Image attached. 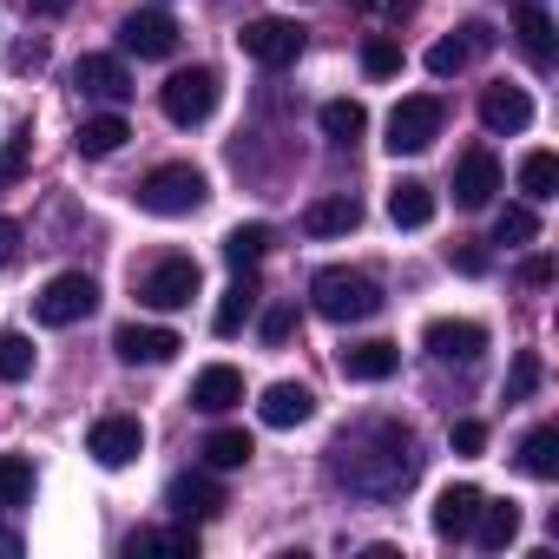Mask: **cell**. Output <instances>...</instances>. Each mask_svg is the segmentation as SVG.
Masks as SVG:
<instances>
[{"label": "cell", "mask_w": 559, "mask_h": 559, "mask_svg": "<svg viewBox=\"0 0 559 559\" xmlns=\"http://www.w3.org/2000/svg\"><path fill=\"white\" fill-rule=\"evenodd\" d=\"M448 263H454L461 276H487V263H493V257H487V243H480V237H454V243H448Z\"/></svg>", "instance_id": "obj_39"}, {"label": "cell", "mask_w": 559, "mask_h": 559, "mask_svg": "<svg viewBox=\"0 0 559 559\" xmlns=\"http://www.w3.org/2000/svg\"><path fill=\"white\" fill-rule=\"evenodd\" d=\"M27 376H34V343L0 330V382H27Z\"/></svg>", "instance_id": "obj_35"}, {"label": "cell", "mask_w": 559, "mask_h": 559, "mask_svg": "<svg viewBox=\"0 0 559 559\" xmlns=\"http://www.w3.org/2000/svg\"><path fill=\"white\" fill-rule=\"evenodd\" d=\"M362 73H369V80H389V73H402V47H395L389 34H376V40L362 47Z\"/></svg>", "instance_id": "obj_38"}, {"label": "cell", "mask_w": 559, "mask_h": 559, "mask_svg": "<svg viewBox=\"0 0 559 559\" xmlns=\"http://www.w3.org/2000/svg\"><path fill=\"white\" fill-rule=\"evenodd\" d=\"M474 539H480V552H507V546L520 539V507H513V500H480Z\"/></svg>", "instance_id": "obj_22"}, {"label": "cell", "mask_w": 559, "mask_h": 559, "mask_svg": "<svg viewBox=\"0 0 559 559\" xmlns=\"http://www.w3.org/2000/svg\"><path fill=\"white\" fill-rule=\"evenodd\" d=\"M34 310H40V323H47V330H73V323H86V317L99 310V284H93L86 270H60L53 284L40 290V304H34Z\"/></svg>", "instance_id": "obj_5"}, {"label": "cell", "mask_w": 559, "mask_h": 559, "mask_svg": "<svg viewBox=\"0 0 559 559\" xmlns=\"http://www.w3.org/2000/svg\"><path fill=\"white\" fill-rule=\"evenodd\" d=\"M27 152H34V132H14L8 152H0V185H14V178L27 171Z\"/></svg>", "instance_id": "obj_40"}, {"label": "cell", "mask_w": 559, "mask_h": 559, "mask_svg": "<svg viewBox=\"0 0 559 559\" xmlns=\"http://www.w3.org/2000/svg\"><path fill=\"white\" fill-rule=\"evenodd\" d=\"M86 454H93L99 467H132V461L145 454V428H139V415H99L93 435H86Z\"/></svg>", "instance_id": "obj_10"}, {"label": "cell", "mask_w": 559, "mask_h": 559, "mask_svg": "<svg viewBox=\"0 0 559 559\" xmlns=\"http://www.w3.org/2000/svg\"><path fill=\"white\" fill-rule=\"evenodd\" d=\"M421 343H428V356H435V362H461V369H467V362H480L487 330H480V323H467V317H461V323H454V317H441V323H428V336H421Z\"/></svg>", "instance_id": "obj_13"}, {"label": "cell", "mask_w": 559, "mask_h": 559, "mask_svg": "<svg viewBox=\"0 0 559 559\" xmlns=\"http://www.w3.org/2000/svg\"><path fill=\"white\" fill-rule=\"evenodd\" d=\"M304 27L297 21H284V14H263V21H250L243 34H237V47L257 60V67H270V73H284V67H297V53H304Z\"/></svg>", "instance_id": "obj_7"}, {"label": "cell", "mask_w": 559, "mask_h": 559, "mask_svg": "<svg viewBox=\"0 0 559 559\" xmlns=\"http://www.w3.org/2000/svg\"><path fill=\"white\" fill-rule=\"evenodd\" d=\"M198 454H204V467H211V474H230V467H243L257 448H250V435H243V428H211Z\"/></svg>", "instance_id": "obj_28"}, {"label": "cell", "mask_w": 559, "mask_h": 559, "mask_svg": "<svg viewBox=\"0 0 559 559\" xmlns=\"http://www.w3.org/2000/svg\"><path fill=\"white\" fill-rule=\"evenodd\" d=\"M21 250H27V230H21L14 217H0V270L21 263Z\"/></svg>", "instance_id": "obj_42"}, {"label": "cell", "mask_w": 559, "mask_h": 559, "mask_svg": "<svg viewBox=\"0 0 559 559\" xmlns=\"http://www.w3.org/2000/svg\"><path fill=\"white\" fill-rule=\"evenodd\" d=\"M513 34H520V47H526V60L533 67H552V21H546V8H539V0H526V8L513 14Z\"/></svg>", "instance_id": "obj_27"}, {"label": "cell", "mask_w": 559, "mask_h": 559, "mask_svg": "<svg viewBox=\"0 0 559 559\" xmlns=\"http://www.w3.org/2000/svg\"><path fill=\"white\" fill-rule=\"evenodd\" d=\"M310 304H317V317H330V323H369L376 310H382V284L369 270H317V284H310Z\"/></svg>", "instance_id": "obj_2"}, {"label": "cell", "mask_w": 559, "mask_h": 559, "mask_svg": "<svg viewBox=\"0 0 559 559\" xmlns=\"http://www.w3.org/2000/svg\"><path fill=\"white\" fill-rule=\"evenodd\" d=\"M270 243H276V237H270V224H237V230L224 237V257H230L237 270H250V263H257Z\"/></svg>", "instance_id": "obj_34"}, {"label": "cell", "mask_w": 559, "mask_h": 559, "mask_svg": "<svg viewBox=\"0 0 559 559\" xmlns=\"http://www.w3.org/2000/svg\"><path fill=\"white\" fill-rule=\"evenodd\" d=\"M198 257H158L145 276H139V304H152V310H185L191 297H198Z\"/></svg>", "instance_id": "obj_8"}, {"label": "cell", "mask_w": 559, "mask_h": 559, "mask_svg": "<svg viewBox=\"0 0 559 559\" xmlns=\"http://www.w3.org/2000/svg\"><path fill=\"white\" fill-rule=\"evenodd\" d=\"M165 507H171L185 526H198V520H217V513H224V480H217L211 467L171 474V487H165Z\"/></svg>", "instance_id": "obj_9"}, {"label": "cell", "mask_w": 559, "mask_h": 559, "mask_svg": "<svg viewBox=\"0 0 559 559\" xmlns=\"http://www.w3.org/2000/svg\"><path fill=\"white\" fill-rule=\"evenodd\" d=\"M257 336H263L270 349H284V343L297 336V304H270V310H263V323H257Z\"/></svg>", "instance_id": "obj_37"}, {"label": "cell", "mask_w": 559, "mask_h": 559, "mask_svg": "<svg viewBox=\"0 0 559 559\" xmlns=\"http://www.w3.org/2000/svg\"><path fill=\"white\" fill-rule=\"evenodd\" d=\"M158 106H165L171 126H204V119L217 112V73H211V67H185V73H171V80L158 86Z\"/></svg>", "instance_id": "obj_6"}, {"label": "cell", "mask_w": 559, "mask_h": 559, "mask_svg": "<svg viewBox=\"0 0 559 559\" xmlns=\"http://www.w3.org/2000/svg\"><path fill=\"white\" fill-rule=\"evenodd\" d=\"M487 448V421H454V454H480Z\"/></svg>", "instance_id": "obj_43"}, {"label": "cell", "mask_w": 559, "mask_h": 559, "mask_svg": "<svg viewBox=\"0 0 559 559\" xmlns=\"http://www.w3.org/2000/svg\"><path fill=\"white\" fill-rule=\"evenodd\" d=\"M493 191H500V158H493V152H467V158L454 165V204H461V211H487Z\"/></svg>", "instance_id": "obj_14"}, {"label": "cell", "mask_w": 559, "mask_h": 559, "mask_svg": "<svg viewBox=\"0 0 559 559\" xmlns=\"http://www.w3.org/2000/svg\"><path fill=\"white\" fill-rule=\"evenodd\" d=\"M520 284L546 290V284H552V257H526V263H520Z\"/></svg>", "instance_id": "obj_45"}, {"label": "cell", "mask_w": 559, "mask_h": 559, "mask_svg": "<svg viewBox=\"0 0 559 559\" xmlns=\"http://www.w3.org/2000/svg\"><path fill=\"white\" fill-rule=\"evenodd\" d=\"M250 317H257V276L237 270V284H230V290L217 297V310H211V330H217V336H237Z\"/></svg>", "instance_id": "obj_23"}, {"label": "cell", "mask_w": 559, "mask_h": 559, "mask_svg": "<svg viewBox=\"0 0 559 559\" xmlns=\"http://www.w3.org/2000/svg\"><path fill=\"white\" fill-rule=\"evenodd\" d=\"M73 86H80L86 99H106V106H126V99H132V73H126V60H112V53H86V60L73 67Z\"/></svg>", "instance_id": "obj_12"}, {"label": "cell", "mask_w": 559, "mask_h": 559, "mask_svg": "<svg viewBox=\"0 0 559 559\" xmlns=\"http://www.w3.org/2000/svg\"><path fill=\"white\" fill-rule=\"evenodd\" d=\"M362 224V204L349 198V191H330V198H317L310 211H304V230L310 237H343V230H356Z\"/></svg>", "instance_id": "obj_21"}, {"label": "cell", "mask_w": 559, "mask_h": 559, "mask_svg": "<svg viewBox=\"0 0 559 559\" xmlns=\"http://www.w3.org/2000/svg\"><path fill=\"white\" fill-rule=\"evenodd\" d=\"M533 389H539V356H520L513 376H507V402H526Z\"/></svg>", "instance_id": "obj_41"}, {"label": "cell", "mask_w": 559, "mask_h": 559, "mask_svg": "<svg viewBox=\"0 0 559 559\" xmlns=\"http://www.w3.org/2000/svg\"><path fill=\"white\" fill-rule=\"evenodd\" d=\"M126 552L139 559V552H198V526H139L132 539H126Z\"/></svg>", "instance_id": "obj_30"}, {"label": "cell", "mask_w": 559, "mask_h": 559, "mask_svg": "<svg viewBox=\"0 0 559 559\" xmlns=\"http://www.w3.org/2000/svg\"><path fill=\"white\" fill-rule=\"evenodd\" d=\"M415 474H421V454H415L408 421H395V415H369V421L343 428L330 448V480L349 487L356 500H395L415 487Z\"/></svg>", "instance_id": "obj_1"}, {"label": "cell", "mask_w": 559, "mask_h": 559, "mask_svg": "<svg viewBox=\"0 0 559 559\" xmlns=\"http://www.w3.org/2000/svg\"><path fill=\"white\" fill-rule=\"evenodd\" d=\"M317 119H323V139H330V145H356V139L369 132V112H362V99H330Z\"/></svg>", "instance_id": "obj_29"}, {"label": "cell", "mask_w": 559, "mask_h": 559, "mask_svg": "<svg viewBox=\"0 0 559 559\" xmlns=\"http://www.w3.org/2000/svg\"><path fill=\"white\" fill-rule=\"evenodd\" d=\"M520 467H526L533 480H552V474H559V428H533V435L520 441Z\"/></svg>", "instance_id": "obj_32"}, {"label": "cell", "mask_w": 559, "mask_h": 559, "mask_svg": "<svg viewBox=\"0 0 559 559\" xmlns=\"http://www.w3.org/2000/svg\"><path fill=\"white\" fill-rule=\"evenodd\" d=\"M132 139V126L119 119V112H93L80 132H73V145H80V158H112L119 145Z\"/></svg>", "instance_id": "obj_26"}, {"label": "cell", "mask_w": 559, "mask_h": 559, "mask_svg": "<svg viewBox=\"0 0 559 559\" xmlns=\"http://www.w3.org/2000/svg\"><path fill=\"white\" fill-rule=\"evenodd\" d=\"M480 126H487V132H526V126H533V99L500 80V86L480 93Z\"/></svg>", "instance_id": "obj_17"}, {"label": "cell", "mask_w": 559, "mask_h": 559, "mask_svg": "<svg viewBox=\"0 0 559 559\" xmlns=\"http://www.w3.org/2000/svg\"><path fill=\"white\" fill-rule=\"evenodd\" d=\"M112 349H119V362H171L185 343H178V330H158V323H119Z\"/></svg>", "instance_id": "obj_15"}, {"label": "cell", "mask_w": 559, "mask_h": 559, "mask_svg": "<svg viewBox=\"0 0 559 559\" xmlns=\"http://www.w3.org/2000/svg\"><path fill=\"white\" fill-rule=\"evenodd\" d=\"M14 552H21V533H14L8 520H0V559H14Z\"/></svg>", "instance_id": "obj_47"}, {"label": "cell", "mask_w": 559, "mask_h": 559, "mask_svg": "<svg viewBox=\"0 0 559 559\" xmlns=\"http://www.w3.org/2000/svg\"><path fill=\"white\" fill-rule=\"evenodd\" d=\"M119 40H126V53H139V60H171V53H178V21L158 14V8H145V14H126Z\"/></svg>", "instance_id": "obj_11"}, {"label": "cell", "mask_w": 559, "mask_h": 559, "mask_svg": "<svg viewBox=\"0 0 559 559\" xmlns=\"http://www.w3.org/2000/svg\"><path fill=\"white\" fill-rule=\"evenodd\" d=\"M533 237H539L533 204H507V211L493 217V243H533Z\"/></svg>", "instance_id": "obj_36"}, {"label": "cell", "mask_w": 559, "mask_h": 559, "mask_svg": "<svg viewBox=\"0 0 559 559\" xmlns=\"http://www.w3.org/2000/svg\"><path fill=\"white\" fill-rule=\"evenodd\" d=\"M47 67V40H21L14 47V73H40Z\"/></svg>", "instance_id": "obj_44"}, {"label": "cell", "mask_w": 559, "mask_h": 559, "mask_svg": "<svg viewBox=\"0 0 559 559\" xmlns=\"http://www.w3.org/2000/svg\"><path fill=\"white\" fill-rule=\"evenodd\" d=\"M132 198H139V211H152V217H191V211H204L211 185H204L198 165H158V171L139 178Z\"/></svg>", "instance_id": "obj_3"}, {"label": "cell", "mask_w": 559, "mask_h": 559, "mask_svg": "<svg viewBox=\"0 0 559 559\" xmlns=\"http://www.w3.org/2000/svg\"><path fill=\"white\" fill-rule=\"evenodd\" d=\"M395 362H402V349H395V343H349V349L336 356V369H343L349 382H389V376H395Z\"/></svg>", "instance_id": "obj_20"}, {"label": "cell", "mask_w": 559, "mask_h": 559, "mask_svg": "<svg viewBox=\"0 0 559 559\" xmlns=\"http://www.w3.org/2000/svg\"><path fill=\"white\" fill-rule=\"evenodd\" d=\"M237 402H243V376H237L230 362H211V369L191 382V408H198V415H230Z\"/></svg>", "instance_id": "obj_18"}, {"label": "cell", "mask_w": 559, "mask_h": 559, "mask_svg": "<svg viewBox=\"0 0 559 559\" xmlns=\"http://www.w3.org/2000/svg\"><path fill=\"white\" fill-rule=\"evenodd\" d=\"M441 119H448V106L435 99V93H408L395 112H389V152L395 158H415V152H428L435 139H441Z\"/></svg>", "instance_id": "obj_4"}, {"label": "cell", "mask_w": 559, "mask_h": 559, "mask_svg": "<svg viewBox=\"0 0 559 559\" xmlns=\"http://www.w3.org/2000/svg\"><path fill=\"white\" fill-rule=\"evenodd\" d=\"M480 500H487V493H480V487H467V480H461V487H441V500H435V513H428V520H435V533H441V539H467V533H474Z\"/></svg>", "instance_id": "obj_19"}, {"label": "cell", "mask_w": 559, "mask_h": 559, "mask_svg": "<svg viewBox=\"0 0 559 559\" xmlns=\"http://www.w3.org/2000/svg\"><path fill=\"white\" fill-rule=\"evenodd\" d=\"M487 40H493L487 27H461V40H435V47H428V73H435V80H454V73H467V60H474Z\"/></svg>", "instance_id": "obj_24"}, {"label": "cell", "mask_w": 559, "mask_h": 559, "mask_svg": "<svg viewBox=\"0 0 559 559\" xmlns=\"http://www.w3.org/2000/svg\"><path fill=\"white\" fill-rule=\"evenodd\" d=\"M257 415H263V428H304L317 415V395L304 382H270L263 402H257Z\"/></svg>", "instance_id": "obj_16"}, {"label": "cell", "mask_w": 559, "mask_h": 559, "mask_svg": "<svg viewBox=\"0 0 559 559\" xmlns=\"http://www.w3.org/2000/svg\"><path fill=\"white\" fill-rule=\"evenodd\" d=\"M27 500H34V461L0 454V507H27Z\"/></svg>", "instance_id": "obj_33"}, {"label": "cell", "mask_w": 559, "mask_h": 559, "mask_svg": "<svg viewBox=\"0 0 559 559\" xmlns=\"http://www.w3.org/2000/svg\"><path fill=\"white\" fill-rule=\"evenodd\" d=\"M520 191H526L533 204L559 198V158H552V152H526V158H520Z\"/></svg>", "instance_id": "obj_31"}, {"label": "cell", "mask_w": 559, "mask_h": 559, "mask_svg": "<svg viewBox=\"0 0 559 559\" xmlns=\"http://www.w3.org/2000/svg\"><path fill=\"white\" fill-rule=\"evenodd\" d=\"M73 8V0H27V14H40V21H60Z\"/></svg>", "instance_id": "obj_46"}, {"label": "cell", "mask_w": 559, "mask_h": 559, "mask_svg": "<svg viewBox=\"0 0 559 559\" xmlns=\"http://www.w3.org/2000/svg\"><path fill=\"white\" fill-rule=\"evenodd\" d=\"M389 217H395L402 230L435 224V191H428L421 178H395V185H389Z\"/></svg>", "instance_id": "obj_25"}]
</instances>
